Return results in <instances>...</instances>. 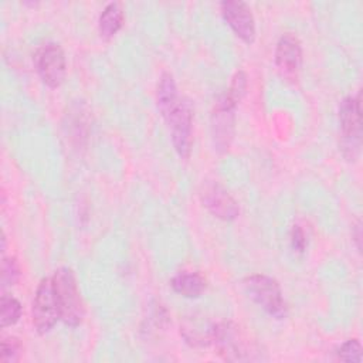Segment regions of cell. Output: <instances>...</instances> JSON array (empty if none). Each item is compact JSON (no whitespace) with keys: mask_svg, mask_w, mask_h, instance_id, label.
Listing matches in <instances>:
<instances>
[{"mask_svg":"<svg viewBox=\"0 0 363 363\" xmlns=\"http://www.w3.org/2000/svg\"><path fill=\"white\" fill-rule=\"evenodd\" d=\"M211 343L217 353L230 362L262 360V352L237 325L233 322H220L213 328Z\"/></svg>","mask_w":363,"mask_h":363,"instance_id":"cell-1","label":"cell"},{"mask_svg":"<svg viewBox=\"0 0 363 363\" xmlns=\"http://www.w3.org/2000/svg\"><path fill=\"white\" fill-rule=\"evenodd\" d=\"M51 278L60 311V319L71 328L81 325L85 316V306L74 272L67 267H61Z\"/></svg>","mask_w":363,"mask_h":363,"instance_id":"cell-2","label":"cell"},{"mask_svg":"<svg viewBox=\"0 0 363 363\" xmlns=\"http://www.w3.org/2000/svg\"><path fill=\"white\" fill-rule=\"evenodd\" d=\"M247 295L259 305L268 315L284 319L288 315V306L282 296L279 284L264 274H254L244 279L242 282Z\"/></svg>","mask_w":363,"mask_h":363,"instance_id":"cell-3","label":"cell"},{"mask_svg":"<svg viewBox=\"0 0 363 363\" xmlns=\"http://www.w3.org/2000/svg\"><path fill=\"white\" fill-rule=\"evenodd\" d=\"M31 316L34 328L41 335L50 332L60 319V311L51 277H45L40 281L33 301Z\"/></svg>","mask_w":363,"mask_h":363,"instance_id":"cell-4","label":"cell"},{"mask_svg":"<svg viewBox=\"0 0 363 363\" xmlns=\"http://www.w3.org/2000/svg\"><path fill=\"white\" fill-rule=\"evenodd\" d=\"M34 65L41 81L50 88H58L67 72L64 50L57 43H45L34 55Z\"/></svg>","mask_w":363,"mask_h":363,"instance_id":"cell-5","label":"cell"},{"mask_svg":"<svg viewBox=\"0 0 363 363\" xmlns=\"http://www.w3.org/2000/svg\"><path fill=\"white\" fill-rule=\"evenodd\" d=\"M339 122L343 135L345 156L354 159L360 147L362 122H360V95L346 96L339 108Z\"/></svg>","mask_w":363,"mask_h":363,"instance_id":"cell-6","label":"cell"},{"mask_svg":"<svg viewBox=\"0 0 363 363\" xmlns=\"http://www.w3.org/2000/svg\"><path fill=\"white\" fill-rule=\"evenodd\" d=\"M170 129V138L177 155L183 159L190 156L193 136H191V126H193V113L191 108L187 101L180 99L179 104L163 118Z\"/></svg>","mask_w":363,"mask_h":363,"instance_id":"cell-7","label":"cell"},{"mask_svg":"<svg viewBox=\"0 0 363 363\" xmlns=\"http://www.w3.org/2000/svg\"><path fill=\"white\" fill-rule=\"evenodd\" d=\"M234 104L225 94H223L213 109L211 113V133L216 149L223 153L227 152L234 135Z\"/></svg>","mask_w":363,"mask_h":363,"instance_id":"cell-8","label":"cell"},{"mask_svg":"<svg viewBox=\"0 0 363 363\" xmlns=\"http://www.w3.org/2000/svg\"><path fill=\"white\" fill-rule=\"evenodd\" d=\"M203 206L217 218L231 221L240 214V207L233 196L217 182H207L200 190Z\"/></svg>","mask_w":363,"mask_h":363,"instance_id":"cell-9","label":"cell"},{"mask_svg":"<svg viewBox=\"0 0 363 363\" xmlns=\"http://www.w3.org/2000/svg\"><path fill=\"white\" fill-rule=\"evenodd\" d=\"M221 14L233 31L247 44L255 40V21L251 9L244 1L228 0L220 4Z\"/></svg>","mask_w":363,"mask_h":363,"instance_id":"cell-10","label":"cell"},{"mask_svg":"<svg viewBox=\"0 0 363 363\" xmlns=\"http://www.w3.org/2000/svg\"><path fill=\"white\" fill-rule=\"evenodd\" d=\"M302 61V48L299 40L294 34H284L275 50V64L284 78L294 79L299 71Z\"/></svg>","mask_w":363,"mask_h":363,"instance_id":"cell-11","label":"cell"},{"mask_svg":"<svg viewBox=\"0 0 363 363\" xmlns=\"http://www.w3.org/2000/svg\"><path fill=\"white\" fill-rule=\"evenodd\" d=\"M170 285L174 292L186 298H199L207 286L206 278L199 272H179L170 281Z\"/></svg>","mask_w":363,"mask_h":363,"instance_id":"cell-12","label":"cell"},{"mask_svg":"<svg viewBox=\"0 0 363 363\" xmlns=\"http://www.w3.org/2000/svg\"><path fill=\"white\" fill-rule=\"evenodd\" d=\"M157 108L163 118L167 116V113L179 104L180 98L177 94V86L174 82V78L169 72H163L159 84H157Z\"/></svg>","mask_w":363,"mask_h":363,"instance_id":"cell-13","label":"cell"},{"mask_svg":"<svg viewBox=\"0 0 363 363\" xmlns=\"http://www.w3.org/2000/svg\"><path fill=\"white\" fill-rule=\"evenodd\" d=\"M123 24V10L122 6L116 1L109 3L99 16L98 30L102 38H112Z\"/></svg>","mask_w":363,"mask_h":363,"instance_id":"cell-14","label":"cell"},{"mask_svg":"<svg viewBox=\"0 0 363 363\" xmlns=\"http://www.w3.org/2000/svg\"><path fill=\"white\" fill-rule=\"evenodd\" d=\"M213 328L207 326V325H201L199 322H191V323H184L182 328V333L186 339L187 343H190L191 346H207L208 343H211V337H213Z\"/></svg>","mask_w":363,"mask_h":363,"instance_id":"cell-15","label":"cell"},{"mask_svg":"<svg viewBox=\"0 0 363 363\" xmlns=\"http://www.w3.org/2000/svg\"><path fill=\"white\" fill-rule=\"evenodd\" d=\"M0 305H1V316H0L1 328H7L18 322L23 309H21V303L16 298L4 294L1 296Z\"/></svg>","mask_w":363,"mask_h":363,"instance_id":"cell-16","label":"cell"},{"mask_svg":"<svg viewBox=\"0 0 363 363\" xmlns=\"http://www.w3.org/2000/svg\"><path fill=\"white\" fill-rule=\"evenodd\" d=\"M23 352V346L20 343V340L14 336H9L4 337L1 340V353H0V360L3 363H11V362H17L21 356Z\"/></svg>","mask_w":363,"mask_h":363,"instance_id":"cell-17","label":"cell"},{"mask_svg":"<svg viewBox=\"0 0 363 363\" xmlns=\"http://www.w3.org/2000/svg\"><path fill=\"white\" fill-rule=\"evenodd\" d=\"M336 356L342 362H362V345L356 339L346 340L340 345V347L336 350Z\"/></svg>","mask_w":363,"mask_h":363,"instance_id":"cell-18","label":"cell"},{"mask_svg":"<svg viewBox=\"0 0 363 363\" xmlns=\"http://www.w3.org/2000/svg\"><path fill=\"white\" fill-rule=\"evenodd\" d=\"M20 277V267L14 257H4L1 261V286L7 288L17 282Z\"/></svg>","mask_w":363,"mask_h":363,"instance_id":"cell-19","label":"cell"},{"mask_svg":"<svg viewBox=\"0 0 363 363\" xmlns=\"http://www.w3.org/2000/svg\"><path fill=\"white\" fill-rule=\"evenodd\" d=\"M245 89H247V77L242 71H237L233 77V81H231V85L228 88V91L225 92V95L234 102V104H238L241 101V98L244 96L245 94Z\"/></svg>","mask_w":363,"mask_h":363,"instance_id":"cell-20","label":"cell"},{"mask_svg":"<svg viewBox=\"0 0 363 363\" xmlns=\"http://www.w3.org/2000/svg\"><path fill=\"white\" fill-rule=\"evenodd\" d=\"M291 245L298 252H303L308 245V235L301 225H294L291 231Z\"/></svg>","mask_w":363,"mask_h":363,"instance_id":"cell-21","label":"cell"}]
</instances>
